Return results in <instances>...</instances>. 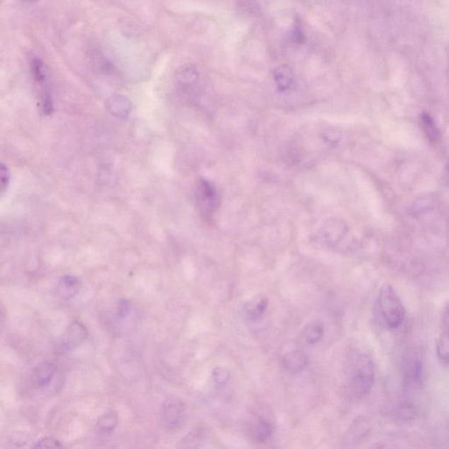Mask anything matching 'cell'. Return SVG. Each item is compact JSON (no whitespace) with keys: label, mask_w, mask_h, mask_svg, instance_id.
Returning a JSON list of instances; mask_svg holds the SVG:
<instances>
[{"label":"cell","mask_w":449,"mask_h":449,"mask_svg":"<svg viewBox=\"0 0 449 449\" xmlns=\"http://www.w3.org/2000/svg\"><path fill=\"white\" fill-rule=\"evenodd\" d=\"M375 365L373 360L366 354H359L354 361L350 388L356 397H363L371 392L375 382Z\"/></svg>","instance_id":"cell-1"},{"label":"cell","mask_w":449,"mask_h":449,"mask_svg":"<svg viewBox=\"0 0 449 449\" xmlns=\"http://www.w3.org/2000/svg\"><path fill=\"white\" fill-rule=\"evenodd\" d=\"M379 312L387 326L399 328L405 319V308L399 295L390 284L382 287L378 296Z\"/></svg>","instance_id":"cell-2"},{"label":"cell","mask_w":449,"mask_h":449,"mask_svg":"<svg viewBox=\"0 0 449 449\" xmlns=\"http://www.w3.org/2000/svg\"><path fill=\"white\" fill-rule=\"evenodd\" d=\"M87 327L78 320L73 321L65 330L57 344V350L61 353L69 352L78 348L88 337Z\"/></svg>","instance_id":"cell-3"},{"label":"cell","mask_w":449,"mask_h":449,"mask_svg":"<svg viewBox=\"0 0 449 449\" xmlns=\"http://www.w3.org/2000/svg\"><path fill=\"white\" fill-rule=\"evenodd\" d=\"M182 412H184V404L180 400L174 397L167 400L161 411V419L163 426L169 430L176 428L181 421Z\"/></svg>","instance_id":"cell-4"},{"label":"cell","mask_w":449,"mask_h":449,"mask_svg":"<svg viewBox=\"0 0 449 449\" xmlns=\"http://www.w3.org/2000/svg\"><path fill=\"white\" fill-rule=\"evenodd\" d=\"M82 288V281L75 276L62 277L57 287V294L63 301H71L78 295Z\"/></svg>","instance_id":"cell-5"},{"label":"cell","mask_w":449,"mask_h":449,"mask_svg":"<svg viewBox=\"0 0 449 449\" xmlns=\"http://www.w3.org/2000/svg\"><path fill=\"white\" fill-rule=\"evenodd\" d=\"M197 199L203 211L213 210L216 206L217 192L213 185L206 181H200L197 188Z\"/></svg>","instance_id":"cell-6"},{"label":"cell","mask_w":449,"mask_h":449,"mask_svg":"<svg viewBox=\"0 0 449 449\" xmlns=\"http://www.w3.org/2000/svg\"><path fill=\"white\" fill-rule=\"evenodd\" d=\"M281 363L287 371L291 373H299L308 366V357L304 352L294 350V351L284 354L281 359Z\"/></svg>","instance_id":"cell-7"},{"label":"cell","mask_w":449,"mask_h":449,"mask_svg":"<svg viewBox=\"0 0 449 449\" xmlns=\"http://www.w3.org/2000/svg\"><path fill=\"white\" fill-rule=\"evenodd\" d=\"M57 373V366L51 361H42L33 370V381L39 387L49 385Z\"/></svg>","instance_id":"cell-8"},{"label":"cell","mask_w":449,"mask_h":449,"mask_svg":"<svg viewBox=\"0 0 449 449\" xmlns=\"http://www.w3.org/2000/svg\"><path fill=\"white\" fill-rule=\"evenodd\" d=\"M269 308V299L258 297L247 303L245 306L246 316L251 322H257L264 317Z\"/></svg>","instance_id":"cell-9"},{"label":"cell","mask_w":449,"mask_h":449,"mask_svg":"<svg viewBox=\"0 0 449 449\" xmlns=\"http://www.w3.org/2000/svg\"><path fill=\"white\" fill-rule=\"evenodd\" d=\"M273 433L274 426L272 421H269L267 418L262 417V416H258L255 419L253 434L255 440L259 441V443H266L272 437Z\"/></svg>","instance_id":"cell-10"},{"label":"cell","mask_w":449,"mask_h":449,"mask_svg":"<svg viewBox=\"0 0 449 449\" xmlns=\"http://www.w3.org/2000/svg\"><path fill=\"white\" fill-rule=\"evenodd\" d=\"M370 431V426L363 418H359L354 421L346 434L345 443H356L363 440Z\"/></svg>","instance_id":"cell-11"},{"label":"cell","mask_w":449,"mask_h":449,"mask_svg":"<svg viewBox=\"0 0 449 449\" xmlns=\"http://www.w3.org/2000/svg\"><path fill=\"white\" fill-rule=\"evenodd\" d=\"M119 424V416L115 411L107 412L98 419L96 423L97 433L102 436H109L115 432Z\"/></svg>","instance_id":"cell-12"},{"label":"cell","mask_w":449,"mask_h":449,"mask_svg":"<svg viewBox=\"0 0 449 449\" xmlns=\"http://www.w3.org/2000/svg\"><path fill=\"white\" fill-rule=\"evenodd\" d=\"M325 333V327L323 323L320 321H315L305 327L303 337H304L306 343L309 345H315L322 339Z\"/></svg>","instance_id":"cell-13"},{"label":"cell","mask_w":449,"mask_h":449,"mask_svg":"<svg viewBox=\"0 0 449 449\" xmlns=\"http://www.w3.org/2000/svg\"><path fill=\"white\" fill-rule=\"evenodd\" d=\"M273 76L277 86L281 90L289 88L293 81V72L286 65L276 68L273 72Z\"/></svg>","instance_id":"cell-14"},{"label":"cell","mask_w":449,"mask_h":449,"mask_svg":"<svg viewBox=\"0 0 449 449\" xmlns=\"http://www.w3.org/2000/svg\"><path fill=\"white\" fill-rule=\"evenodd\" d=\"M108 108L116 116H126L130 111V104L127 98L122 96L111 98L108 101Z\"/></svg>","instance_id":"cell-15"},{"label":"cell","mask_w":449,"mask_h":449,"mask_svg":"<svg viewBox=\"0 0 449 449\" xmlns=\"http://www.w3.org/2000/svg\"><path fill=\"white\" fill-rule=\"evenodd\" d=\"M436 354L441 363L449 365V333H443L438 339Z\"/></svg>","instance_id":"cell-16"},{"label":"cell","mask_w":449,"mask_h":449,"mask_svg":"<svg viewBox=\"0 0 449 449\" xmlns=\"http://www.w3.org/2000/svg\"><path fill=\"white\" fill-rule=\"evenodd\" d=\"M230 378V372L228 368L217 367L213 372V380L218 387H225L228 385Z\"/></svg>","instance_id":"cell-17"},{"label":"cell","mask_w":449,"mask_h":449,"mask_svg":"<svg viewBox=\"0 0 449 449\" xmlns=\"http://www.w3.org/2000/svg\"><path fill=\"white\" fill-rule=\"evenodd\" d=\"M197 76L195 69L188 66L182 68L177 73V78L182 83H193L197 79Z\"/></svg>","instance_id":"cell-18"},{"label":"cell","mask_w":449,"mask_h":449,"mask_svg":"<svg viewBox=\"0 0 449 449\" xmlns=\"http://www.w3.org/2000/svg\"><path fill=\"white\" fill-rule=\"evenodd\" d=\"M33 448H63V445L60 441L54 439L53 437L42 438L36 443Z\"/></svg>","instance_id":"cell-19"},{"label":"cell","mask_w":449,"mask_h":449,"mask_svg":"<svg viewBox=\"0 0 449 449\" xmlns=\"http://www.w3.org/2000/svg\"><path fill=\"white\" fill-rule=\"evenodd\" d=\"M130 311L131 304L129 301H127L126 298L120 299L116 308L117 317H118L119 320L125 319V317L129 316Z\"/></svg>","instance_id":"cell-20"},{"label":"cell","mask_w":449,"mask_h":449,"mask_svg":"<svg viewBox=\"0 0 449 449\" xmlns=\"http://www.w3.org/2000/svg\"><path fill=\"white\" fill-rule=\"evenodd\" d=\"M0 180H1V192L4 193L6 192L7 187H8L10 181L8 168H7L5 164H2L1 166V176H0Z\"/></svg>","instance_id":"cell-21"},{"label":"cell","mask_w":449,"mask_h":449,"mask_svg":"<svg viewBox=\"0 0 449 449\" xmlns=\"http://www.w3.org/2000/svg\"><path fill=\"white\" fill-rule=\"evenodd\" d=\"M448 320H449V305H448Z\"/></svg>","instance_id":"cell-22"}]
</instances>
